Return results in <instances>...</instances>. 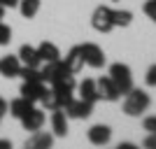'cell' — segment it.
<instances>
[{
	"label": "cell",
	"mask_w": 156,
	"mask_h": 149,
	"mask_svg": "<svg viewBox=\"0 0 156 149\" xmlns=\"http://www.w3.org/2000/svg\"><path fill=\"white\" fill-rule=\"evenodd\" d=\"M149 103H151L149 93L133 86V89L126 93V98H124V114H128V117H140V114L147 112Z\"/></svg>",
	"instance_id": "cell-1"
},
{
	"label": "cell",
	"mask_w": 156,
	"mask_h": 149,
	"mask_svg": "<svg viewBox=\"0 0 156 149\" xmlns=\"http://www.w3.org/2000/svg\"><path fill=\"white\" fill-rule=\"evenodd\" d=\"M110 79L114 82V86L119 89L121 96H126L133 89V75H130V68L126 63H112L110 65Z\"/></svg>",
	"instance_id": "cell-2"
},
{
	"label": "cell",
	"mask_w": 156,
	"mask_h": 149,
	"mask_svg": "<svg viewBox=\"0 0 156 149\" xmlns=\"http://www.w3.org/2000/svg\"><path fill=\"white\" fill-rule=\"evenodd\" d=\"M91 26L98 33H110L114 28V23H112V7H107V5L96 7L91 14Z\"/></svg>",
	"instance_id": "cell-3"
},
{
	"label": "cell",
	"mask_w": 156,
	"mask_h": 149,
	"mask_svg": "<svg viewBox=\"0 0 156 149\" xmlns=\"http://www.w3.org/2000/svg\"><path fill=\"white\" fill-rule=\"evenodd\" d=\"M79 49H82V56H84V63L91 65V68H103L105 65V51L100 49V47L96 44V42H84V44H79Z\"/></svg>",
	"instance_id": "cell-4"
},
{
	"label": "cell",
	"mask_w": 156,
	"mask_h": 149,
	"mask_svg": "<svg viewBox=\"0 0 156 149\" xmlns=\"http://www.w3.org/2000/svg\"><path fill=\"white\" fill-rule=\"evenodd\" d=\"M63 110H65V114L72 117V119H89V117H91V112H93V103H91V100H84V98H79V100L72 98Z\"/></svg>",
	"instance_id": "cell-5"
},
{
	"label": "cell",
	"mask_w": 156,
	"mask_h": 149,
	"mask_svg": "<svg viewBox=\"0 0 156 149\" xmlns=\"http://www.w3.org/2000/svg\"><path fill=\"white\" fill-rule=\"evenodd\" d=\"M96 91H98V98H103L107 103H114V100L121 98V93H119V89L114 86V82L110 79V75H107V77H100L96 82Z\"/></svg>",
	"instance_id": "cell-6"
},
{
	"label": "cell",
	"mask_w": 156,
	"mask_h": 149,
	"mask_svg": "<svg viewBox=\"0 0 156 149\" xmlns=\"http://www.w3.org/2000/svg\"><path fill=\"white\" fill-rule=\"evenodd\" d=\"M44 91H47V86L42 79H23V84H21V96L33 100V103H40Z\"/></svg>",
	"instance_id": "cell-7"
},
{
	"label": "cell",
	"mask_w": 156,
	"mask_h": 149,
	"mask_svg": "<svg viewBox=\"0 0 156 149\" xmlns=\"http://www.w3.org/2000/svg\"><path fill=\"white\" fill-rule=\"evenodd\" d=\"M19 121H21V126H23V130L35 133V130H40L42 126H44V112L37 110V107H33V110L26 112V114H23Z\"/></svg>",
	"instance_id": "cell-8"
},
{
	"label": "cell",
	"mask_w": 156,
	"mask_h": 149,
	"mask_svg": "<svg viewBox=\"0 0 156 149\" xmlns=\"http://www.w3.org/2000/svg\"><path fill=\"white\" fill-rule=\"evenodd\" d=\"M112 140V128L105 126V123H96L89 128V142L96 144V147H103V144H110Z\"/></svg>",
	"instance_id": "cell-9"
},
{
	"label": "cell",
	"mask_w": 156,
	"mask_h": 149,
	"mask_svg": "<svg viewBox=\"0 0 156 149\" xmlns=\"http://www.w3.org/2000/svg\"><path fill=\"white\" fill-rule=\"evenodd\" d=\"M40 72H42V82H44V84H47V82L51 84V82H56L58 77H63L65 72H70V70H68V68H65V63L58 59V61H51V63H47Z\"/></svg>",
	"instance_id": "cell-10"
},
{
	"label": "cell",
	"mask_w": 156,
	"mask_h": 149,
	"mask_svg": "<svg viewBox=\"0 0 156 149\" xmlns=\"http://www.w3.org/2000/svg\"><path fill=\"white\" fill-rule=\"evenodd\" d=\"M21 59L19 56H2L0 59V75L2 77H7V79H12V77H19V70H21Z\"/></svg>",
	"instance_id": "cell-11"
},
{
	"label": "cell",
	"mask_w": 156,
	"mask_h": 149,
	"mask_svg": "<svg viewBox=\"0 0 156 149\" xmlns=\"http://www.w3.org/2000/svg\"><path fill=\"white\" fill-rule=\"evenodd\" d=\"M51 130L56 137H65V133H68V114L63 107L51 110Z\"/></svg>",
	"instance_id": "cell-12"
},
{
	"label": "cell",
	"mask_w": 156,
	"mask_h": 149,
	"mask_svg": "<svg viewBox=\"0 0 156 149\" xmlns=\"http://www.w3.org/2000/svg\"><path fill=\"white\" fill-rule=\"evenodd\" d=\"M33 107H35V103H33V100H28V98L19 96V98H14L12 103L7 105V112H9L14 119H21L23 114H26V112H30Z\"/></svg>",
	"instance_id": "cell-13"
},
{
	"label": "cell",
	"mask_w": 156,
	"mask_h": 149,
	"mask_svg": "<svg viewBox=\"0 0 156 149\" xmlns=\"http://www.w3.org/2000/svg\"><path fill=\"white\" fill-rule=\"evenodd\" d=\"M19 59L23 65H30V68H40V63H42V59L37 54V47H30V44H21Z\"/></svg>",
	"instance_id": "cell-14"
},
{
	"label": "cell",
	"mask_w": 156,
	"mask_h": 149,
	"mask_svg": "<svg viewBox=\"0 0 156 149\" xmlns=\"http://www.w3.org/2000/svg\"><path fill=\"white\" fill-rule=\"evenodd\" d=\"M65 68L72 72V75H77L82 68H84V56H82V49L79 47H72L70 51H68V56H65Z\"/></svg>",
	"instance_id": "cell-15"
},
{
	"label": "cell",
	"mask_w": 156,
	"mask_h": 149,
	"mask_svg": "<svg viewBox=\"0 0 156 149\" xmlns=\"http://www.w3.org/2000/svg\"><path fill=\"white\" fill-rule=\"evenodd\" d=\"M37 54H40V59H42V63H51V61H58L61 59L58 47L54 44V42H47V40L37 44Z\"/></svg>",
	"instance_id": "cell-16"
},
{
	"label": "cell",
	"mask_w": 156,
	"mask_h": 149,
	"mask_svg": "<svg viewBox=\"0 0 156 149\" xmlns=\"http://www.w3.org/2000/svg\"><path fill=\"white\" fill-rule=\"evenodd\" d=\"M51 144H54V135H49V133H40V130H35L33 137L26 140V147H30V149H49Z\"/></svg>",
	"instance_id": "cell-17"
},
{
	"label": "cell",
	"mask_w": 156,
	"mask_h": 149,
	"mask_svg": "<svg viewBox=\"0 0 156 149\" xmlns=\"http://www.w3.org/2000/svg\"><path fill=\"white\" fill-rule=\"evenodd\" d=\"M77 91H79V98H84V100H91V103H96V100H98L96 79H84V82H79Z\"/></svg>",
	"instance_id": "cell-18"
},
{
	"label": "cell",
	"mask_w": 156,
	"mask_h": 149,
	"mask_svg": "<svg viewBox=\"0 0 156 149\" xmlns=\"http://www.w3.org/2000/svg\"><path fill=\"white\" fill-rule=\"evenodd\" d=\"M19 12L23 19H33V16H37L40 12V0H19Z\"/></svg>",
	"instance_id": "cell-19"
},
{
	"label": "cell",
	"mask_w": 156,
	"mask_h": 149,
	"mask_svg": "<svg viewBox=\"0 0 156 149\" xmlns=\"http://www.w3.org/2000/svg\"><path fill=\"white\" fill-rule=\"evenodd\" d=\"M130 21H133V14L128 9H112V23H114V28H126V26H130Z\"/></svg>",
	"instance_id": "cell-20"
},
{
	"label": "cell",
	"mask_w": 156,
	"mask_h": 149,
	"mask_svg": "<svg viewBox=\"0 0 156 149\" xmlns=\"http://www.w3.org/2000/svg\"><path fill=\"white\" fill-rule=\"evenodd\" d=\"M40 103L44 105L47 110H56V107H58V100H56V93H54V89H47L44 93H42V98H40Z\"/></svg>",
	"instance_id": "cell-21"
},
{
	"label": "cell",
	"mask_w": 156,
	"mask_h": 149,
	"mask_svg": "<svg viewBox=\"0 0 156 149\" xmlns=\"http://www.w3.org/2000/svg\"><path fill=\"white\" fill-rule=\"evenodd\" d=\"M9 42H12V28L2 23V19H0V47H7Z\"/></svg>",
	"instance_id": "cell-22"
},
{
	"label": "cell",
	"mask_w": 156,
	"mask_h": 149,
	"mask_svg": "<svg viewBox=\"0 0 156 149\" xmlns=\"http://www.w3.org/2000/svg\"><path fill=\"white\" fill-rule=\"evenodd\" d=\"M142 9H144V14H147V16H149V19L156 23V0H147Z\"/></svg>",
	"instance_id": "cell-23"
},
{
	"label": "cell",
	"mask_w": 156,
	"mask_h": 149,
	"mask_svg": "<svg viewBox=\"0 0 156 149\" xmlns=\"http://www.w3.org/2000/svg\"><path fill=\"white\" fill-rule=\"evenodd\" d=\"M144 82H147V86H156V63L151 65L149 70H147V75H144Z\"/></svg>",
	"instance_id": "cell-24"
},
{
	"label": "cell",
	"mask_w": 156,
	"mask_h": 149,
	"mask_svg": "<svg viewBox=\"0 0 156 149\" xmlns=\"http://www.w3.org/2000/svg\"><path fill=\"white\" fill-rule=\"evenodd\" d=\"M142 128L147 130V133H156V117H147L142 121Z\"/></svg>",
	"instance_id": "cell-25"
},
{
	"label": "cell",
	"mask_w": 156,
	"mask_h": 149,
	"mask_svg": "<svg viewBox=\"0 0 156 149\" xmlns=\"http://www.w3.org/2000/svg\"><path fill=\"white\" fill-rule=\"evenodd\" d=\"M144 147H147V149H156V133H149V135H147Z\"/></svg>",
	"instance_id": "cell-26"
},
{
	"label": "cell",
	"mask_w": 156,
	"mask_h": 149,
	"mask_svg": "<svg viewBox=\"0 0 156 149\" xmlns=\"http://www.w3.org/2000/svg\"><path fill=\"white\" fill-rule=\"evenodd\" d=\"M0 2L5 5V9H7V7L12 9V7H16V5H19V0H0Z\"/></svg>",
	"instance_id": "cell-27"
},
{
	"label": "cell",
	"mask_w": 156,
	"mask_h": 149,
	"mask_svg": "<svg viewBox=\"0 0 156 149\" xmlns=\"http://www.w3.org/2000/svg\"><path fill=\"white\" fill-rule=\"evenodd\" d=\"M5 114H7V103L2 100V98H0V119L5 117Z\"/></svg>",
	"instance_id": "cell-28"
},
{
	"label": "cell",
	"mask_w": 156,
	"mask_h": 149,
	"mask_svg": "<svg viewBox=\"0 0 156 149\" xmlns=\"http://www.w3.org/2000/svg\"><path fill=\"white\" fill-rule=\"evenodd\" d=\"M12 144H9V140H0V149H9Z\"/></svg>",
	"instance_id": "cell-29"
},
{
	"label": "cell",
	"mask_w": 156,
	"mask_h": 149,
	"mask_svg": "<svg viewBox=\"0 0 156 149\" xmlns=\"http://www.w3.org/2000/svg\"><path fill=\"white\" fill-rule=\"evenodd\" d=\"M2 16H5V5L0 2V19H2Z\"/></svg>",
	"instance_id": "cell-30"
}]
</instances>
